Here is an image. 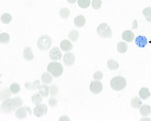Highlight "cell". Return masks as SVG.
I'll return each instance as SVG.
<instances>
[{
  "label": "cell",
  "instance_id": "obj_1",
  "mask_svg": "<svg viewBox=\"0 0 151 121\" xmlns=\"http://www.w3.org/2000/svg\"><path fill=\"white\" fill-rule=\"evenodd\" d=\"M110 85L114 90L119 91L124 89L127 86L126 80L121 76H115L111 81Z\"/></svg>",
  "mask_w": 151,
  "mask_h": 121
},
{
  "label": "cell",
  "instance_id": "obj_2",
  "mask_svg": "<svg viewBox=\"0 0 151 121\" xmlns=\"http://www.w3.org/2000/svg\"><path fill=\"white\" fill-rule=\"evenodd\" d=\"M52 38L47 35H43L38 39L37 46L39 49L42 51H46L51 47L52 45Z\"/></svg>",
  "mask_w": 151,
  "mask_h": 121
},
{
  "label": "cell",
  "instance_id": "obj_3",
  "mask_svg": "<svg viewBox=\"0 0 151 121\" xmlns=\"http://www.w3.org/2000/svg\"><path fill=\"white\" fill-rule=\"evenodd\" d=\"M47 70L54 77L58 78L63 74L64 68L60 62H51L47 66Z\"/></svg>",
  "mask_w": 151,
  "mask_h": 121
},
{
  "label": "cell",
  "instance_id": "obj_4",
  "mask_svg": "<svg viewBox=\"0 0 151 121\" xmlns=\"http://www.w3.org/2000/svg\"><path fill=\"white\" fill-rule=\"evenodd\" d=\"M98 35L101 38L111 39L112 36V32L111 27L107 23H102L99 26L97 29Z\"/></svg>",
  "mask_w": 151,
  "mask_h": 121
},
{
  "label": "cell",
  "instance_id": "obj_5",
  "mask_svg": "<svg viewBox=\"0 0 151 121\" xmlns=\"http://www.w3.org/2000/svg\"><path fill=\"white\" fill-rule=\"evenodd\" d=\"M13 99H8L4 101L1 107V113L3 114H9L13 113L15 110L13 102Z\"/></svg>",
  "mask_w": 151,
  "mask_h": 121
},
{
  "label": "cell",
  "instance_id": "obj_6",
  "mask_svg": "<svg viewBox=\"0 0 151 121\" xmlns=\"http://www.w3.org/2000/svg\"><path fill=\"white\" fill-rule=\"evenodd\" d=\"M27 113L30 116H32V111L30 108L27 106H25L23 107L19 108L17 109L15 113V115L19 119H24L27 118Z\"/></svg>",
  "mask_w": 151,
  "mask_h": 121
},
{
  "label": "cell",
  "instance_id": "obj_7",
  "mask_svg": "<svg viewBox=\"0 0 151 121\" xmlns=\"http://www.w3.org/2000/svg\"><path fill=\"white\" fill-rule=\"evenodd\" d=\"M47 107L46 104H40L37 105L34 109V114L38 117L46 115L47 112Z\"/></svg>",
  "mask_w": 151,
  "mask_h": 121
},
{
  "label": "cell",
  "instance_id": "obj_8",
  "mask_svg": "<svg viewBox=\"0 0 151 121\" xmlns=\"http://www.w3.org/2000/svg\"><path fill=\"white\" fill-rule=\"evenodd\" d=\"M89 88L92 93L97 94L100 93L102 91L103 85L100 81H93L90 83Z\"/></svg>",
  "mask_w": 151,
  "mask_h": 121
},
{
  "label": "cell",
  "instance_id": "obj_9",
  "mask_svg": "<svg viewBox=\"0 0 151 121\" xmlns=\"http://www.w3.org/2000/svg\"><path fill=\"white\" fill-rule=\"evenodd\" d=\"M50 57L51 60L53 61H57V60H60L62 58V54L60 49L57 47L53 48L50 50Z\"/></svg>",
  "mask_w": 151,
  "mask_h": 121
},
{
  "label": "cell",
  "instance_id": "obj_10",
  "mask_svg": "<svg viewBox=\"0 0 151 121\" xmlns=\"http://www.w3.org/2000/svg\"><path fill=\"white\" fill-rule=\"evenodd\" d=\"M63 61L65 65L67 66H71L74 63L75 57L73 53L68 52L64 55Z\"/></svg>",
  "mask_w": 151,
  "mask_h": 121
},
{
  "label": "cell",
  "instance_id": "obj_11",
  "mask_svg": "<svg viewBox=\"0 0 151 121\" xmlns=\"http://www.w3.org/2000/svg\"><path fill=\"white\" fill-rule=\"evenodd\" d=\"M134 37L135 36L134 34L132 31L130 30H126L124 31L122 34L123 40L128 43L133 41L134 40Z\"/></svg>",
  "mask_w": 151,
  "mask_h": 121
},
{
  "label": "cell",
  "instance_id": "obj_12",
  "mask_svg": "<svg viewBox=\"0 0 151 121\" xmlns=\"http://www.w3.org/2000/svg\"><path fill=\"white\" fill-rule=\"evenodd\" d=\"M135 43L138 47L144 48L147 44V39L145 36H139L135 38Z\"/></svg>",
  "mask_w": 151,
  "mask_h": 121
},
{
  "label": "cell",
  "instance_id": "obj_13",
  "mask_svg": "<svg viewBox=\"0 0 151 121\" xmlns=\"http://www.w3.org/2000/svg\"><path fill=\"white\" fill-rule=\"evenodd\" d=\"M60 47L61 50L65 52H67L73 49V45L70 41L67 40H64L60 42Z\"/></svg>",
  "mask_w": 151,
  "mask_h": 121
},
{
  "label": "cell",
  "instance_id": "obj_14",
  "mask_svg": "<svg viewBox=\"0 0 151 121\" xmlns=\"http://www.w3.org/2000/svg\"><path fill=\"white\" fill-rule=\"evenodd\" d=\"M23 57L27 61H32L34 58V54L30 47H27L23 51Z\"/></svg>",
  "mask_w": 151,
  "mask_h": 121
},
{
  "label": "cell",
  "instance_id": "obj_15",
  "mask_svg": "<svg viewBox=\"0 0 151 121\" xmlns=\"http://www.w3.org/2000/svg\"><path fill=\"white\" fill-rule=\"evenodd\" d=\"M86 20L85 17L82 15H80L75 18L74 22L76 26L78 28L83 27L86 24Z\"/></svg>",
  "mask_w": 151,
  "mask_h": 121
},
{
  "label": "cell",
  "instance_id": "obj_16",
  "mask_svg": "<svg viewBox=\"0 0 151 121\" xmlns=\"http://www.w3.org/2000/svg\"><path fill=\"white\" fill-rule=\"evenodd\" d=\"M40 86V80H37L34 83L27 82L25 84V87L26 89L30 90H36L39 88Z\"/></svg>",
  "mask_w": 151,
  "mask_h": 121
},
{
  "label": "cell",
  "instance_id": "obj_17",
  "mask_svg": "<svg viewBox=\"0 0 151 121\" xmlns=\"http://www.w3.org/2000/svg\"><path fill=\"white\" fill-rule=\"evenodd\" d=\"M11 93H10L9 88L7 87L5 88L1 91V94H0L1 101H6V100L9 99L11 96Z\"/></svg>",
  "mask_w": 151,
  "mask_h": 121
},
{
  "label": "cell",
  "instance_id": "obj_18",
  "mask_svg": "<svg viewBox=\"0 0 151 121\" xmlns=\"http://www.w3.org/2000/svg\"><path fill=\"white\" fill-rule=\"evenodd\" d=\"M139 95L141 99L144 100H146L151 96L149 89L145 87L142 88L139 91Z\"/></svg>",
  "mask_w": 151,
  "mask_h": 121
},
{
  "label": "cell",
  "instance_id": "obj_19",
  "mask_svg": "<svg viewBox=\"0 0 151 121\" xmlns=\"http://www.w3.org/2000/svg\"><path fill=\"white\" fill-rule=\"evenodd\" d=\"M139 111H140V114L143 116H147L150 115L151 113V107L149 105H147L146 104H144L140 107Z\"/></svg>",
  "mask_w": 151,
  "mask_h": 121
},
{
  "label": "cell",
  "instance_id": "obj_20",
  "mask_svg": "<svg viewBox=\"0 0 151 121\" xmlns=\"http://www.w3.org/2000/svg\"><path fill=\"white\" fill-rule=\"evenodd\" d=\"M142 104V101L137 96L133 98L131 101V105L134 109H139L141 107Z\"/></svg>",
  "mask_w": 151,
  "mask_h": 121
},
{
  "label": "cell",
  "instance_id": "obj_21",
  "mask_svg": "<svg viewBox=\"0 0 151 121\" xmlns=\"http://www.w3.org/2000/svg\"><path fill=\"white\" fill-rule=\"evenodd\" d=\"M41 80L44 84H48L52 81V77L48 72H45L42 75Z\"/></svg>",
  "mask_w": 151,
  "mask_h": 121
},
{
  "label": "cell",
  "instance_id": "obj_22",
  "mask_svg": "<svg viewBox=\"0 0 151 121\" xmlns=\"http://www.w3.org/2000/svg\"><path fill=\"white\" fill-rule=\"evenodd\" d=\"M39 93L42 96L47 97L49 94V87L46 85H41L39 87Z\"/></svg>",
  "mask_w": 151,
  "mask_h": 121
},
{
  "label": "cell",
  "instance_id": "obj_23",
  "mask_svg": "<svg viewBox=\"0 0 151 121\" xmlns=\"http://www.w3.org/2000/svg\"><path fill=\"white\" fill-rule=\"evenodd\" d=\"M127 44L124 42H120L117 44V50L121 54H124L127 51Z\"/></svg>",
  "mask_w": 151,
  "mask_h": 121
},
{
  "label": "cell",
  "instance_id": "obj_24",
  "mask_svg": "<svg viewBox=\"0 0 151 121\" xmlns=\"http://www.w3.org/2000/svg\"><path fill=\"white\" fill-rule=\"evenodd\" d=\"M107 67L111 70H116L119 67V63L113 59H110L107 61Z\"/></svg>",
  "mask_w": 151,
  "mask_h": 121
},
{
  "label": "cell",
  "instance_id": "obj_25",
  "mask_svg": "<svg viewBox=\"0 0 151 121\" xmlns=\"http://www.w3.org/2000/svg\"><path fill=\"white\" fill-rule=\"evenodd\" d=\"M32 102L35 105L40 104L42 101V97L40 94L38 93L34 94L32 97Z\"/></svg>",
  "mask_w": 151,
  "mask_h": 121
},
{
  "label": "cell",
  "instance_id": "obj_26",
  "mask_svg": "<svg viewBox=\"0 0 151 121\" xmlns=\"http://www.w3.org/2000/svg\"><path fill=\"white\" fill-rule=\"evenodd\" d=\"M13 102L15 110H16L18 108H20L22 106L23 104V101L20 97H17L13 98Z\"/></svg>",
  "mask_w": 151,
  "mask_h": 121
},
{
  "label": "cell",
  "instance_id": "obj_27",
  "mask_svg": "<svg viewBox=\"0 0 151 121\" xmlns=\"http://www.w3.org/2000/svg\"><path fill=\"white\" fill-rule=\"evenodd\" d=\"M79 36V33L77 30H72L68 35V38L69 40L73 41L75 42L78 39Z\"/></svg>",
  "mask_w": 151,
  "mask_h": 121
},
{
  "label": "cell",
  "instance_id": "obj_28",
  "mask_svg": "<svg viewBox=\"0 0 151 121\" xmlns=\"http://www.w3.org/2000/svg\"><path fill=\"white\" fill-rule=\"evenodd\" d=\"M10 36L7 33H2L0 35V42L1 43L7 44L9 42Z\"/></svg>",
  "mask_w": 151,
  "mask_h": 121
},
{
  "label": "cell",
  "instance_id": "obj_29",
  "mask_svg": "<svg viewBox=\"0 0 151 121\" xmlns=\"http://www.w3.org/2000/svg\"><path fill=\"white\" fill-rule=\"evenodd\" d=\"M12 20V16L9 13H5L2 15L1 18V21L4 24H9Z\"/></svg>",
  "mask_w": 151,
  "mask_h": 121
},
{
  "label": "cell",
  "instance_id": "obj_30",
  "mask_svg": "<svg viewBox=\"0 0 151 121\" xmlns=\"http://www.w3.org/2000/svg\"><path fill=\"white\" fill-rule=\"evenodd\" d=\"M70 14V10L67 8H63L60 11V16L63 19H66Z\"/></svg>",
  "mask_w": 151,
  "mask_h": 121
},
{
  "label": "cell",
  "instance_id": "obj_31",
  "mask_svg": "<svg viewBox=\"0 0 151 121\" xmlns=\"http://www.w3.org/2000/svg\"><path fill=\"white\" fill-rule=\"evenodd\" d=\"M20 90V86L16 83H12L10 86V90L12 93L16 94L19 93Z\"/></svg>",
  "mask_w": 151,
  "mask_h": 121
},
{
  "label": "cell",
  "instance_id": "obj_32",
  "mask_svg": "<svg viewBox=\"0 0 151 121\" xmlns=\"http://www.w3.org/2000/svg\"><path fill=\"white\" fill-rule=\"evenodd\" d=\"M143 14L147 21H151V7L145 8L143 11Z\"/></svg>",
  "mask_w": 151,
  "mask_h": 121
},
{
  "label": "cell",
  "instance_id": "obj_33",
  "mask_svg": "<svg viewBox=\"0 0 151 121\" xmlns=\"http://www.w3.org/2000/svg\"><path fill=\"white\" fill-rule=\"evenodd\" d=\"M78 4L81 8H87L90 6V0H78Z\"/></svg>",
  "mask_w": 151,
  "mask_h": 121
},
{
  "label": "cell",
  "instance_id": "obj_34",
  "mask_svg": "<svg viewBox=\"0 0 151 121\" xmlns=\"http://www.w3.org/2000/svg\"><path fill=\"white\" fill-rule=\"evenodd\" d=\"M59 93V88L55 84L52 85L50 88V95L52 96H55Z\"/></svg>",
  "mask_w": 151,
  "mask_h": 121
},
{
  "label": "cell",
  "instance_id": "obj_35",
  "mask_svg": "<svg viewBox=\"0 0 151 121\" xmlns=\"http://www.w3.org/2000/svg\"><path fill=\"white\" fill-rule=\"evenodd\" d=\"M102 1L101 0H93L92 7L95 9H99L101 7Z\"/></svg>",
  "mask_w": 151,
  "mask_h": 121
},
{
  "label": "cell",
  "instance_id": "obj_36",
  "mask_svg": "<svg viewBox=\"0 0 151 121\" xmlns=\"http://www.w3.org/2000/svg\"><path fill=\"white\" fill-rule=\"evenodd\" d=\"M103 77V74L101 71H97L93 75V79L96 80H100Z\"/></svg>",
  "mask_w": 151,
  "mask_h": 121
},
{
  "label": "cell",
  "instance_id": "obj_37",
  "mask_svg": "<svg viewBox=\"0 0 151 121\" xmlns=\"http://www.w3.org/2000/svg\"><path fill=\"white\" fill-rule=\"evenodd\" d=\"M48 103L51 107H55L58 104V101L55 97H51L48 101Z\"/></svg>",
  "mask_w": 151,
  "mask_h": 121
},
{
  "label": "cell",
  "instance_id": "obj_38",
  "mask_svg": "<svg viewBox=\"0 0 151 121\" xmlns=\"http://www.w3.org/2000/svg\"><path fill=\"white\" fill-rule=\"evenodd\" d=\"M59 121H70V119L67 116L64 115L60 117Z\"/></svg>",
  "mask_w": 151,
  "mask_h": 121
},
{
  "label": "cell",
  "instance_id": "obj_39",
  "mask_svg": "<svg viewBox=\"0 0 151 121\" xmlns=\"http://www.w3.org/2000/svg\"><path fill=\"white\" fill-rule=\"evenodd\" d=\"M68 3L70 4H74L77 1V0H67Z\"/></svg>",
  "mask_w": 151,
  "mask_h": 121
},
{
  "label": "cell",
  "instance_id": "obj_40",
  "mask_svg": "<svg viewBox=\"0 0 151 121\" xmlns=\"http://www.w3.org/2000/svg\"><path fill=\"white\" fill-rule=\"evenodd\" d=\"M149 43H150V44H151V40H150V41H149Z\"/></svg>",
  "mask_w": 151,
  "mask_h": 121
}]
</instances>
